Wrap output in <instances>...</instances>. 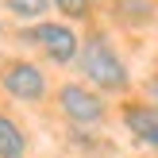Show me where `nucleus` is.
Instances as JSON below:
<instances>
[{
  "label": "nucleus",
  "instance_id": "6e6552de",
  "mask_svg": "<svg viewBox=\"0 0 158 158\" xmlns=\"http://www.w3.org/2000/svg\"><path fill=\"white\" fill-rule=\"evenodd\" d=\"M50 8H58L66 15V23H89L93 19V0H50Z\"/></svg>",
  "mask_w": 158,
  "mask_h": 158
},
{
  "label": "nucleus",
  "instance_id": "423d86ee",
  "mask_svg": "<svg viewBox=\"0 0 158 158\" xmlns=\"http://www.w3.org/2000/svg\"><path fill=\"white\" fill-rule=\"evenodd\" d=\"M23 154H27V131L8 112H0V158H23Z\"/></svg>",
  "mask_w": 158,
  "mask_h": 158
},
{
  "label": "nucleus",
  "instance_id": "0eeeda50",
  "mask_svg": "<svg viewBox=\"0 0 158 158\" xmlns=\"http://www.w3.org/2000/svg\"><path fill=\"white\" fill-rule=\"evenodd\" d=\"M0 8L19 23H39L50 12V0H0Z\"/></svg>",
  "mask_w": 158,
  "mask_h": 158
},
{
  "label": "nucleus",
  "instance_id": "20e7f679",
  "mask_svg": "<svg viewBox=\"0 0 158 158\" xmlns=\"http://www.w3.org/2000/svg\"><path fill=\"white\" fill-rule=\"evenodd\" d=\"M0 89L19 104H43L50 97V77L31 58H4L0 62Z\"/></svg>",
  "mask_w": 158,
  "mask_h": 158
},
{
  "label": "nucleus",
  "instance_id": "f03ea898",
  "mask_svg": "<svg viewBox=\"0 0 158 158\" xmlns=\"http://www.w3.org/2000/svg\"><path fill=\"white\" fill-rule=\"evenodd\" d=\"M19 39L27 46H35L46 62H54V66H69V62H77V50H81V35H77L73 23H66V19L27 23V27L19 31Z\"/></svg>",
  "mask_w": 158,
  "mask_h": 158
},
{
  "label": "nucleus",
  "instance_id": "f257e3e1",
  "mask_svg": "<svg viewBox=\"0 0 158 158\" xmlns=\"http://www.w3.org/2000/svg\"><path fill=\"white\" fill-rule=\"evenodd\" d=\"M77 69H81L85 85H93L104 97H123L131 93V69L123 62V54L116 50V43L104 31H89L81 39V50H77Z\"/></svg>",
  "mask_w": 158,
  "mask_h": 158
},
{
  "label": "nucleus",
  "instance_id": "1a4fd4ad",
  "mask_svg": "<svg viewBox=\"0 0 158 158\" xmlns=\"http://www.w3.org/2000/svg\"><path fill=\"white\" fill-rule=\"evenodd\" d=\"M116 4H120L127 15H139V19H151V15H154L151 0H116ZM120 8H116V12H120Z\"/></svg>",
  "mask_w": 158,
  "mask_h": 158
},
{
  "label": "nucleus",
  "instance_id": "39448f33",
  "mask_svg": "<svg viewBox=\"0 0 158 158\" xmlns=\"http://www.w3.org/2000/svg\"><path fill=\"white\" fill-rule=\"evenodd\" d=\"M120 116H123V127L131 131L135 143L158 151V104H151V100H127Z\"/></svg>",
  "mask_w": 158,
  "mask_h": 158
},
{
  "label": "nucleus",
  "instance_id": "7ed1b4c3",
  "mask_svg": "<svg viewBox=\"0 0 158 158\" xmlns=\"http://www.w3.org/2000/svg\"><path fill=\"white\" fill-rule=\"evenodd\" d=\"M54 104L73 127H100L108 120V100L85 81H62L54 93Z\"/></svg>",
  "mask_w": 158,
  "mask_h": 158
},
{
  "label": "nucleus",
  "instance_id": "9d476101",
  "mask_svg": "<svg viewBox=\"0 0 158 158\" xmlns=\"http://www.w3.org/2000/svg\"><path fill=\"white\" fill-rule=\"evenodd\" d=\"M147 97H151V104H158V73L147 81Z\"/></svg>",
  "mask_w": 158,
  "mask_h": 158
}]
</instances>
